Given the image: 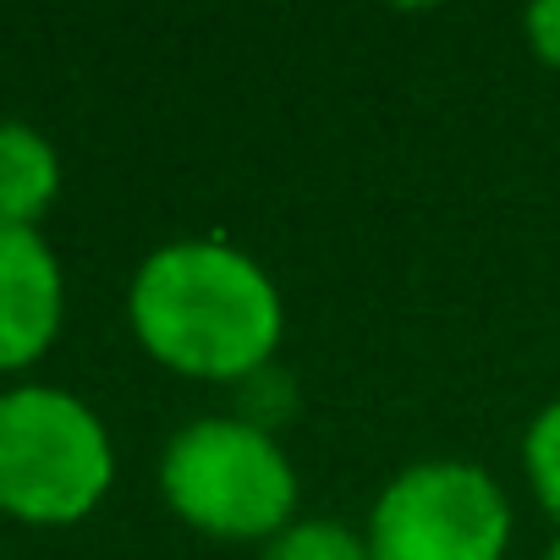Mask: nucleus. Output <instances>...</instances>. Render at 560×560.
Segmentation results:
<instances>
[{
	"label": "nucleus",
	"mask_w": 560,
	"mask_h": 560,
	"mask_svg": "<svg viewBox=\"0 0 560 560\" xmlns=\"http://www.w3.org/2000/svg\"><path fill=\"white\" fill-rule=\"evenodd\" d=\"M61 192V154L28 121H0V225H34Z\"/></svg>",
	"instance_id": "nucleus-6"
},
{
	"label": "nucleus",
	"mask_w": 560,
	"mask_h": 560,
	"mask_svg": "<svg viewBox=\"0 0 560 560\" xmlns=\"http://www.w3.org/2000/svg\"><path fill=\"white\" fill-rule=\"evenodd\" d=\"M363 538L374 560H500L511 500L472 462H418L380 489Z\"/></svg>",
	"instance_id": "nucleus-4"
},
{
	"label": "nucleus",
	"mask_w": 560,
	"mask_h": 560,
	"mask_svg": "<svg viewBox=\"0 0 560 560\" xmlns=\"http://www.w3.org/2000/svg\"><path fill=\"white\" fill-rule=\"evenodd\" d=\"M264 560H374L369 538L336 516H298L287 533L264 544Z\"/></svg>",
	"instance_id": "nucleus-7"
},
{
	"label": "nucleus",
	"mask_w": 560,
	"mask_h": 560,
	"mask_svg": "<svg viewBox=\"0 0 560 560\" xmlns=\"http://www.w3.org/2000/svg\"><path fill=\"white\" fill-rule=\"evenodd\" d=\"M61 264L39 225H0V369H28L61 336Z\"/></svg>",
	"instance_id": "nucleus-5"
},
{
	"label": "nucleus",
	"mask_w": 560,
	"mask_h": 560,
	"mask_svg": "<svg viewBox=\"0 0 560 560\" xmlns=\"http://www.w3.org/2000/svg\"><path fill=\"white\" fill-rule=\"evenodd\" d=\"M127 319L154 363L214 385H242L269 369L287 330L275 280L231 242L154 247L132 275Z\"/></svg>",
	"instance_id": "nucleus-1"
},
{
	"label": "nucleus",
	"mask_w": 560,
	"mask_h": 560,
	"mask_svg": "<svg viewBox=\"0 0 560 560\" xmlns=\"http://www.w3.org/2000/svg\"><path fill=\"white\" fill-rule=\"evenodd\" d=\"M544 560H560V538H555V544H549V549H544Z\"/></svg>",
	"instance_id": "nucleus-10"
},
{
	"label": "nucleus",
	"mask_w": 560,
	"mask_h": 560,
	"mask_svg": "<svg viewBox=\"0 0 560 560\" xmlns=\"http://www.w3.org/2000/svg\"><path fill=\"white\" fill-rule=\"evenodd\" d=\"M165 505L231 544H269L298 522V467L275 434L242 418H198L171 434L160 456Z\"/></svg>",
	"instance_id": "nucleus-2"
},
{
	"label": "nucleus",
	"mask_w": 560,
	"mask_h": 560,
	"mask_svg": "<svg viewBox=\"0 0 560 560\" xmlns=\"http://www.w3.org/2000/svg\"><path fill=\"white\" fill-rule=\"evenodd\" d=\"M522 28H527V45H533V56H538L544 67H560V0H544V7H527Z\"/></svg>",
	"instance_id": "nucleus-9"
},
{
	"label": "nucleus",
	"mask_w": 560,
	"mask_h": 560,
	"mask_svg": "<svg viewBox=\"0 0 560 560\" xmlns=\"http://www.w3.org/2000/svg\"><path fill=\"white\" fill-rule=\"evenodd\" d=\"M116 478V451L89 401L61 385L0 390V511L67 527L83 522Z\"/></svg>",
	"instance_id": "nucleus-3"
},
{
	"label": "nucleus",
	"mask_w": 560,
	"mask_h": 560,
	"mask_svg": "<svg viewBox=\"0 0 560 560\" xmlns=\"http://www.w3.org/2000/svg\"><path fill=\"white\" fill-rule=\"evenodd\" d=\"M522 467H527V483H533L538 505L560 522V401H549V407L527 423Z\"/></svg>",
	"instance_id": "nucleus-8"
}]
</instances>
